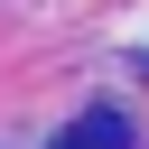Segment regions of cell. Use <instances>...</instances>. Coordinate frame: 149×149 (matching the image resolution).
<instances>
[{"mask_svg":"<svg viewBox=\"0 0 149 149\" xmlns=\"http://www.w3.org/2000/svg\"><path fill=\"white\" fill-rule=\"evenodd\" d=\"M56 149H130V121H121V112H84Z\"/></svg>","mask_w":149,"mask_h":149,"instance_id":"1","label":"cell"}]
</instances>
